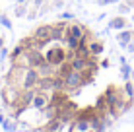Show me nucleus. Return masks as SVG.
Here are the masks:
<instances>
[{"mask_svg": "<svg viewBox=\"0 0 134 132\" xmlns=\"http://www.w3.org/2000/svg\"><path fill=\"white\" fill-rule=\"evenodd\" d=\"M62 58H64V53L58 51V49H53V51L47 54V60L51 64H58V62H62Z\"/></svg>", "mask_w": 134, "mask_h": 132, "instance_id": "f257e3e1", "label": "nucleus"}, {"mask_svg": "<svg viewBox=\"0 0 134 132\" xmlns=\"http://www.w3.org/2000/svg\"><path fill=\"white\" fill-rule=\"evenodd\" d=\"M130 39H134V33H132V31H124V33L119 35V41H121L122 47H124V45H128V41H130Z\"/></svg>", "mask_w": 134, "mask_h": 132, "instance_id": "f03ea898", "label": "nucleus"}, {"mask_svg": "<svg viewBox=\"0 0 134 132\" xmlns=\"http://www.w3.org/2000/svg\"><path fill=\"white\" fill-rule=\"evenodd\" d=\"M49 35H51V29H47V27H41V29L37 31V39H41V41H47V39H51Z\"/></svg>", "mask_w": 134, "mask_h": 132, "instance_id": "7ed1b4c3", "label": "nucleus"}, {"mask_svg": "<svg viewBox=\"0 0 134 132\" xmlns=\"http://www.w3.org/2000/svg\"><path fill=\"white\" fill-rule=\"evenodd\" d=\"M66 82H68V85H78V84H80V76H78L76 72H72V74L68 76Z\"/></svg>", "mask_w": 134, "mask_h": 132, "instance_id": "20e7f679", "label": "nucleus"}, {"mask_svg": "<svg viewBox=\"0 0 134 132\" xmlns=\"http://www.w3.org/2000/svg\"><path fill=\"white\" fill-rule=\"evenodd\" d=\"M87 128H90V122H78V124H74V130H78V132H86Z\"/></svg>", "mask_w": 134, "mask_h": 132, "instance_id": "39448f33", "label": "nucleus"}, {"mask_svg": "<svg viewBox=\"0 0 134 132\" xmlns=\"http://www.w3.org/2000/svg\"><path fill=\"white\" fill-rule=\"evenodd\" d=\"M124 24H126V21L122 20V18H117V20H113V24H111V27H124Z\"/></svg>", "mask_w": 134, "mask_h": 132, "instance_id": "423d86ee", "label": "nucleus"}, {"mask_svg": "<svg viewBox=\"0 0 134 132\" xmlns=\"http://www.w3.org/2000/svg\"><path fill=\"white\" fill-rule=\"evenodd\" d=\"M45 103H47V99H45L43 95H39V97H37V101H35V105H37V107H43Z\"/></svg>", "mask_w": 134, "mask_h": 132, "instance_id": "0eeeda50", "label": "nucleus"}, {"mask_svg": "<svg viewBox=\"0 0 134 132\" xmlns=\"http://www.w3.org/2000/svg\"><path fill=\"white\" fill-rule=\"evenodd\" d=\"M91 51H93L95 54H97V53H101V45H99V43H95V45H91Z\"/></svg>", "mask_w": 134, "mask_h": 132, "instance_id": "6e6552de", "label": "nucleus"}, {"mask_svg": "<svg viewBox=\"0 0 134 132\" xmlns=\"http://www.w3.org/2000/svg\"><path fill=\"white\" fill-rule=\"evenodd\" d=\"M122 76H124V78H128V76H130V68H128V66L122 68Z\"/></svg>", "mask_w": 134, "mask_h": 132, "instance_id": "1a4fd4ad", "label": "nucleus"}]
</instances>
